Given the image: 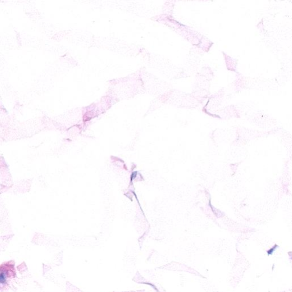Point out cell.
<instances>
[{
	"label": "cell",
	"mask_w": 292,
	"mask_h": 292,
	"mask_svg": "<svg viewBox=\"0 0 292 292\" xmlns=\"http://www.w3.org/2000/svg\"><path fill=\"white\" fill-rule=\"evenodd\" d=\"M6 281V276L4 272L0 273V283H4Z\"/></svg>",
	"instance_id": "1"
}]
</instances>
